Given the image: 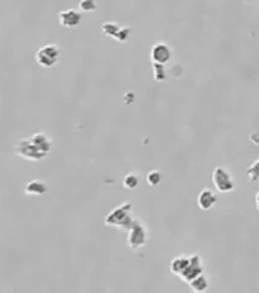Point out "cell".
<instances>
[{
    "instance_id": "cell-12",
    "label": "cell",
    "mask_w": 259,
    "mask_h": 293,
    "mask_svg": "<svg viewBox=\"0 0 259 293\" xmlns=\"http://www.w3.org/2000/svg\"><path fill=\"white\" fill-rule=\"evenodd\" d=\"M189 287L194 290V292H206L207 287H209V278L203 273H200L199 276H195L192 281L189 283Z\"/></svg>"
},
{
    "instance_id": "cell-2",
    "label": "cell",
    "mask_w": 259,
    "mask_h": 293,
    "mask_svg": "<svg viewBox=\"0 0 259 293\" xmlns=\"http://www.w3.org/2000/svg\"><path fill=\"white\" fill-rule=\"evenodd\" d=\"M14 153L17 156L26 159V160H41L47 156V153L37 147L31 137H24L14 145Z\"/></svg>"
},
{
    "instance_id": "cell-5",
    "label": "cell",
    "mask_w": 259,
    "mask_h": 293,
    "mask_svg": "<svg viewBox=\"0 0 259 293\" xmlns=\"http://www.w3.org/2000/svg\"><path fill=\"white\" fill-rule=\"evenodd\" d=\"M58 57H60V49L57 45H46L43 47H40L37 50L35 54V61L37 65H40L41 68H52L57 65L58 61Z\"/></svg>"
},
{
    "instance_id": "cell-20",
    "label": "cell",
    "mask_w": 259,
    "mask_h": 293,
    "mask_svg": "<svg viewBox=\"0 0 259 293\" xmlns=\"http://www.w3.org/2000/svg\"><path fill=\"white\" fill-rule=\"evenodd\" d=\"M255 203H256V208H258V211H259V191L256 193V197H255Z\"/></svg>"
},
{
    "instance_id": "cell-9",
    "label": "cell",
    "mask_w": 259,
    "mask_h": 293,
    "mask_svg": "<svg viewBox=\"0 0 259 293\" xmlns=\"http://www.w3.org/2000/svg\"><path fill=\"white\" fill-rule=\"evenodd\" d=\"M217 202H218V199H217L215 193H214V191L209 189V188L201 189L200 194H199V197H197V203H199V208H200L201 211L212 209V208L217 205Z\"/></svg>"
},
{
    "instance_id": "cell-11",
    "label": "cell",
    "mask_w": 259,
    "mask_h": 293,
    "mask_svg": "<svg viewBox=\"0 0 259 293\" xmlns=\"http://www.w3.org/2000/svg\"><path fill=\"white\" fill-rule=\"evenodd\" d=\"M188 264H189V257L180 255V257H177V258H174L171 261V272L174 275H177V276H180L181 272L188 267Z\"/></svg>"
},
{
    "instance_id": "cell-4",
    "label": "cell",
    "mask_w": 259,
    "mask_h": 293,
    "mask_svg": "<svg viewBox=\"0 0 259 293\" xmlns=\"http://www.w3.org/2000/svg\"><path fill=\"white\" fill-rule=\"evenodd\" d=\"M127 234H128L127 243H128V246L133 250H139V249L145 248L146 243H148V238H150V237H148V229L139 220L133 222L130 231Z\"/></svg>"
},
{
    "instance_id": "cell-10",
    "label": "cell",
    "mask_w": 259,
    "mask_h": 293,
    "mask_svg": "<svg viewBox=\"0 0 259 293\" xmlns=\"http://www.w3.org/2000/svg\"><path fill=\"white\" fill-rule=\"evenodd\" d=\"M47 191V186L41 180H31L24 186V194L26 196H43Z\"/></svg>"
},
{
    "instance_id": "cell-16",
    "label": "cell",
    "mask_w": 259,
    "mask_h": 293,
    "mask_svg": "<svg viewBox=\"0 0 259 293\" xmlns=\"http://www.w3.org/2000/svg\"><path fill=\"white\" fill-rule=\"evenodd\" d=\"M162 173H160L159 170H153V171H150L148 173V176H146V182H148V185H151V186H157L160 182H162Z\"/></svg>"
},
{
    "instance_id": "cell-17",
    "label": "cell",
    "mask_w": 259,
    "mask_h": 293,
    "mask_svg": "<svg viewBox=\"0 0 259 293\" xmlns=\"http://www.w3.org/2000/svg\"><path fill=\"white\" fill-rule=\"evenodd\" d=\"M247 176H249L250 182H258L259 180V159L255 160L247 168Z\"/></svg>"
},
{
    "instance_id": "cell-8",
    "label": "cell",
    "mask_w": 259,
    "mask_h": 293,
    "mask_svg": "<svg viewBox=\"0 0 259 293\" xmlns=\"http://www.w3.org/2000/svg\"><path fill=\"white\" fill-rule=\"evenodd\" d=\"M81 19H82L81 12H78L77 9H64L61 11L58 16L60 24L64 28H77L81 23Z\"/></svg>"
},
{
    "instance_id": "cell-15",
    "label": "cell",
    "mask_w": 259,
    "mask_h": 293,
    "mask_svg": "<svg viewBox=\"0 0 259 293\" xmlns=\"http://www.w3.org/2000/svg\"><path fill=\"white\" fill-rule=\"evenodd\" d=\"M153 69H154V78H156V81L162 83V81L166 80L165 65H160V63H153Z\"/></svg>"
},
{
    "instance_id": "cell-6",
    "label": "cell",
    "mask_w": 259,
    "mask_h": 293,
    "mask_svg": "<svg viewBox=\"0 0 259 293\" xmlns=\"http://www.w3.org/2000/svg\"><path fill=\"white\" fill-rule=\"evenodd\" d=\"M203 272H204V269H203V263H201L200 255H189V264L186 269L181 272L180 279L189 284L195 276H199Z\"/></svg>"
},
{
    "instance_id": "cell-3",
    "label": "cell",
    "mask_w": 259,
    "mask_h": 293,
    "mask_svg": "<svg viewBox=\"0 0 259 293\" xmlns=\"http://www.w3.org/2000/svg\"><path fill=\"white\" fill-rule=\"evenodd\" d=\"M212 183L218 193L223 194L232 193L235 189V179H233L230 171L224 167H217L212 171Z\"/></svg>"
},
{
    "instance_id": "cell-1",
    "label": "cell",
    "mask_w": 259,
    "mask_h": 293,
    "mask_svg": "<svg viewBox=\"0 0 259 293\" xmlns=\"http://www.w3.org/2000/svg\"><path fill=\"white\" fill-rule=\"evenodd\" d=\"M131 208H133V205L130 202H124L122 205H119L112 212L107 214L105 225L113 226V227L119 229V231L128 232L133 222H134V219L131 217Z\"/></svg>"
},
{
    "instance_id": "cell-18",
    "label": "cell",
    "mask_w": 259,
    "mask_h": 293,
    "mask_svg": "<svg viewBox=\"0 0 259 293\" xmlns=\"http://www.w3.org/2000/svg\"><path fill=\"white\" fill-rule=\"evenodd\" d=\"M130 35H131V29H130L128 26L120 28L119 32H118L116 37H115V40L119 42V43H127V42L130 40Z\"/></svg>"
},
{
    "instance_id": "cell-19",
    "label": "cell",
    "mask_w": 259,
    "mask_h": 293,
    "mask_svg": "<svg viewBox=\"0 0 259 293\" xmlns=\"http://www.w3.org/2000/svg\"><path fill=\"white\" fill-rule=\"evenodd\" d=\"M98 8L96 0H81L80 2V9L82 12H92Z\"/></svg>"
},
{
    "instance_id": "cell-13",
    "label": "cell",
    "mask_w": 259,
    "mask_h": 293,
    "mask_svg": "<svg viewBox=\"0 0 259 293\" xmlns=\"http://www.w3.org/2000/svg\"><path fill=\"white\" fill-rule=\"evenodd\" d=\"M101 29H102V32H104L107 37H112V38H115V37H116V34L119 32L120 26H119V23H115V22H105V23H102Z\"/></svg>"
},
{
    "instance_id": "cell-14",
    "label": "cell",
    "mask_w": 259,
    "mask_h": 293,
    "mask_svg": "<svg viewBox=\"0 0 259 293\" xmlns=\"http://www.w3.org/2000/svg\"><path fill=\"white\" fill-rule=\"evenodd\" d=\"M122 185H124V188L127 189H134L138 188L139 185V176L134 174V173H130L124 177V180H122Z\"/></svg>"
},
{
    "instance_id": "cell-7",
    "label": "cell",
    "mask_w": 259,
    "mask_h": 293,
    "mask_svg": "<svg viewBox=\"0 0 259 293\" xmlns=\"http://www.w3.org/2000/svg\"><path fill=\"white\" fill-rule=\"evenodd\" d=\"M150 58L153 63L166 65V63L172 58V50L166 43H156L150 50Z\"/></svg>"
}]
</instances>
